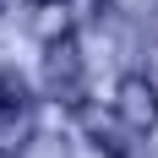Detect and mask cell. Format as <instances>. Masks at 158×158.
<instances>
[{
	"label": "cell",
	"instance_id": "1",
	"mask_svg": "<svg viewBox=\"0 0 158 158\" xmlns=\"http://www.w3.org/2000/svg\"><path fill=\"white\" fill-rule=\"evenodd\" d=\"M44 87L65 109H87V60H82L77 33H55L44 44Z\"/></svg>",
	"mask_w": 158,
	"mask_h": 158
},
{
	"label": "cell",
	"instance_id": "2",
	"mask_svg": "<svg viewBox=\"0 0 158 158\" xmlns=\"http://www.w3.org/2000/svg\"><path fill=\"white\" fill-rule=\"evenodd\" d=\"M114 120H120L126 131H136V136L153 131L158 126V87L147 77H126L120 87H114Z\"/></svg>",
	"mask_w": 158,
	"mask_h": 158
},
{
	"label": "cell",
	"instance_id": "3",
	"mask_svg": "<svg viewBox=\"0 0 158 158\" xmlns=\"http://www.w3.org/2000/svg\"><path fill=\"white\" fill-rule=\"evenodd\" d=\"M33 126V93L16 71H0V136H16V131Z\"/></svg>",
	"mask_w": 158,
	"mask_h": 158
},
{
	"label": "cell",
	"instance_id": "4",
	"mask_svg": "<svg viewBox=\"0 0 158 158\" xmlns=\"http://www.w3.org/2000/svg\"><path fill=\"white\" fill-rule=\"evenodd\" d=\"M87 131H93V147L109 158H131V147L120 142V126H109V120H87Z\"/></svg>",
	"mask_w": 158,
	"mask_h": 158
}]
</instances>
